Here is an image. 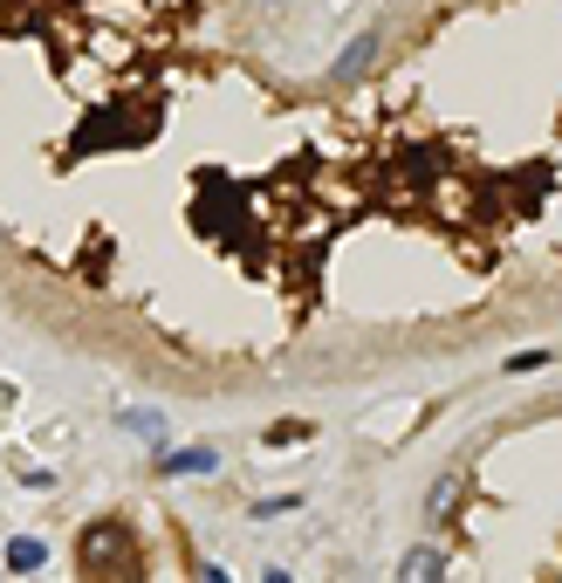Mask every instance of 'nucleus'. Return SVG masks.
Instances as JSON below:
<instances>
[{"instance_id":"nucleus-4","label":"nucleus","mask_w":562,"mask_h":583,"mask_svg":"<svg viewBox=\"0 0 562 583\" xmlns=\"http://www.w3.org/2000/svg\"><path fill=\"white\" fill-rule=\"evenodd\" d=\"M439 570H446V563H439L432 550H419V556H405V563H398V576H439Z\"/></svg>"},{"instance_id":"nucleus-8","label":"nucleus","mask_w":562,"mask_h":583,"mask_svg":"<svg viewBox=\"0 0 562 583\" xmlns=\"http://www.w3.org/2000/svg\"><path fill=\"white\" fill-rule=\"evenodd\" d=\"M0 248H8V233H0Z\"/></svg>"},{"instance_id":"nucleus-3","label":"nucleus","mask_w":562,"mask_h":583,"mask_svg":"<svg viewBox=\"0 0 562 583\" xmlns=\"http://www.w3.org/2000/svg\"><path fill=\"white\" fill-rule=\"evenodd\" d=\"M220 453L213 446H185V453H165V474H207Z\"/></svg>"},{"instance_id":"nucleus-5","label":"nucleus","mask_w":562,"mask_h":583,"mask_svg":"<svg viewBox=\"0 0 562 583\" xmlns=\"http://www.w3.org/2000/svg\"><path fill=\"white\" fill-rule=\"evenodd\" d=\"M8 563H14V570H34V563H42V542H14Z\"/></svg>"},{"instance_id":"nucleus-2","label":"nucleus","mask_w":562,"mask_h":583,"mask_svg":"<svg viewBox=\"0 0 562 583\" xmlns=\"http://www.w3.org/2000/svg\"><path fill=\"white\" fill-rule=\"evenodd\" d=\"M124 425L144 440V446H165V412H151V405H138V412H124Z\"/></svg>"},{"instance_id":"nucleus-1","label":"nucleus","mask_w":562,"mask_h":583,"mask_svg":"<svg viewBox=\"0 0 562 583\" xmlns=\"http://www.w3.org/2000/svg\"><path fill=\"white\" fill-rule=\"evenodd\" d=\"M378 49H384V28H364V34H357V42L330 62V83L343 90V83H357V76H364L371 62H378Z\"/></svg>"},{"instance_id":"nucleus-7","label":"nucleus","mask_w":562,"mask_h":583,"mask_svg":"<svg viewBox=\"0 0 562 583\" xmlns=\"http://www.w3.org/2000/svg\"><path fill=\"white\" fill-rule=\"evenodd\" d=\"M261 8H281V0H261Z\"/></svg>"},{"instance_id":"nucleus-6","label":"nucleus","mask_w":562,"mask_h":583,"mask_svg":"<svg viewBox=\"0 0 562 583\" xmlns=\"http://www.w3.org/2000/svg\"><path fill=\"white\" fill-rule=\"evenodd\" d=\"M542 364H555L549 350H521V358H508V371H542Z\"/></svg>"}]
</instances>
